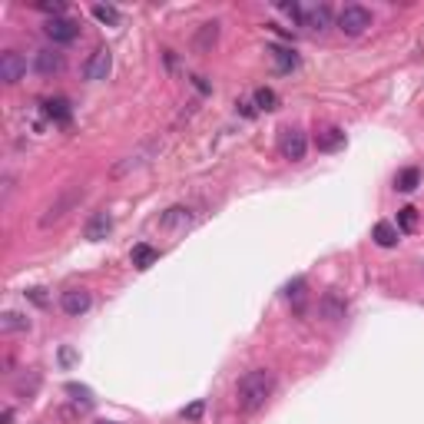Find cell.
<instances>
[{
    "label": "cell",
    "instance_id": "f1b7e54d",
    "mask_svg": "<svg viewBox=\"0 0 424 424\" xmlns=\"http://www.w3.org/2000/svg\"><path fill=\"white\" fill-rule=\"evenodd\" d=\"M239 109H242V116H256V109H252V103H239Z\"/></svg>",
    "mask_w": 424,
    "mask_h": 424
},
{
    "label": "cell",
    "instance_id": "ffe728a7",
    "mask_svg": "<svg viewBox=\"0 0 424 424\" xmlns=\"http://www.w3.org/2000/svg\"><path fill=\"white\" fill-rule=\"evenodd\" d=\"M256 106L258 109H265V113H272V109H279V96H275L269 87H258L256 90Z\"/></svg>",
    "mask_w": 424,
    "mask_h": 424
},
{
    "label": "cell",
    "instance_id": "7c38bea8",
    "mask_svg": "<svg viewBox=\"0 0 424 424\" xmlns=\"http://www.w3.org/2000/svg\"><path fill=\"white\" fill-rule=\"evenodd\" d=\"M63 70V57L57 50H37V73L50 76V73H60Z\"/></svg>",
    "mask_w": 424,
    "mask_h": 424
},
{
    "label": "cell",
    "instance_id": "2e32d148",
    "mask_svg": "<svg viewBox=\"0 0 424 424\" xmlns=\"http://www.w3.org/2000/svg\"><path fill=\"white\" fill-rule=\"evenodd\" d=\"M0 328L3 332H27L30 328V318L20 315V312H7V315L0 318Z\"/></svg>",
    "mask_w": 424,
    "mask_h": 424
},
{
    "label": "cell",
    "instance_id": "ac0fdd59",
    "mask_svg": "<svg viewBox=\"0 0 424 424\" xmlns=\"http://www.w3.org/2000/svg\"><path fill=\"white\" fill-rule=\"evenodd\" d=\"M159 226L163 229H173V226H189V209H182V206H173V209L159 219Z\"/></svg>",
    "mask_w": 424,
    "mask_h": 424
},
{
    "label": "cell",
    "instance_id": "4dcf8cb0",
    "mask_svg": "<svg viewBox=\"0 0 424 424\" xmlns=\"http://www.w3.org/2000/svg\"><path fill=\"white\" fill-rule=\"evenodd\" d=\"M100 424H113V421H100Z\"/></svg>",
    "mask_w": 424,
    "mask_h": 424
},
{
    "label": "cell",
    "instance_id": "3957f363",
    "mask_svg": "<svg viewBox=\"0 0 424 424\" xmlns=\"http://www.w3.org/2000/svg\"><path fill=\"white\" fill-rule=\"evenodd\" d=\"M44 33L53 44H73L76 37H80V24L70 20V17H53V20L44 24Z\"/></svg>",
    "mask_w": 424,
    "mask_h": 424
},
{
    "label": "cell",
    "instance_id": "30bf717a",
    "mask_svg": "<svg viewBox=\"0 0 424 424\" xmlns=\"http://www.w3.org/2000/svg\"><path fill=\"white\" fill-rule=\"evenodd\" d=\"M265 53L272 57V63H275V70H279V73H292V70L299 67V53H295V50H288V46H269Z\"/></svg>",
    "mask_w": 424,
    "mask_h": 424
},
{
    "label": "cell",
    "instance_id": "7402d4cb",
    "mask_svg": "<svg viewBox=\"0 0 424 424\" xmlns=\"http://www.w3.org/2000/svg\"><path fill=\"white\" fill-rule=\"evenodd\" d=\"M73 202H76V193H73V196H67V199H63L60 206H50V209H46V215L40 219V226H50V222H57V219L63 215V209H70Z\"/></svg>",
    "mask_w": 424,
    "mask_h": 424
},
{
    "label": "cell",
    "instance_id": "5b68a950",
    "mask_svg": "<svg viewBox=\"0 0 424 424\" xmlns=\"http://www.w3.org/2000/svg\"><path fill=\"white\" fill-rule=\"evenodd\" d=\"M305 150H308V139H305L302 130H285L282 139H279V152H282L285 159H292V163L305 159Z\"/></svg>",
    "mask_w": 424,
    "mask_h": 424
},
{
    "label": "cell",
    "instance_id": "d4e9b609",
    "mask_svg": "<svg viewBox=\"0 0 424 424\" xmlns=\"http://www.w3.org/2000/svg\"><path fill=\"white\" fill-rule=\"evenodd\" d=\"M215 24H206V27H202V37H199V50H206V46L209 44H215Z\"/></svg>",
    "mask_w": 424,
    "mask_h": 424
},
{
    "label": "cell",
    "instance_id": "603a6c76",
    "mask_svg": "<svg viewBox=\"0 0 424 424\" xmlns=\"http://www.w3.org/2000/svg\"><path fill=\"white\" fill-rule=\"evenodd\" d=\"M37 10L50 14V20H53V17H63V14H67V3H63V0H37Z\"/></svg>",
    "mask_w": 424,
    "mask_h": 424
},
{
    "label": "cell",
    "instance_id": "8fae6325",
    "mask_svg": "<svg viewBox=\"0 0 424 424\" xmlns=\"http://www.w3.org/2000/svg\"><path fill=\"white\" fill-rule=\"evenodd\" d=\"M328 24H332V14H328V7H312V10H305L302 14V27H308V30H328Z\"/></svg>",
    "mask_w": 424,
    "mask_h": 424
},
{
    "label": "cell",
    "instance_id": "7a4b0ae2",
    "mask_svg": "<svg viewBox=\"0 0 424 424\" xmlns=\"http://www.w3.org/2000/svg\"><path fill=\"white\" fill-rule=\"evenodd\" d=\"M368 27H371V10H368V7H362V3L342 7V14H338V30L345 33V37H362Z\"/></svg>",
    "mask_w": 424,
    "mask_h": 424
},
{
    "label": "cell",
    "instance_id": "cb8c5ba5",
    "mask_svg": "<svg viewBox=\"0 0 424 424\" xmlns=\"http://www.w3.org/2000/svg\"><path fill=\"white\" fill-rule=\"evenodd\" d=\"M398 222H401V232H411V229L418 226V212L411 209V206L408 209H401L398 212Z\"/></svg>",
    "mask_w": 424,
    "mask_h": 424
},
{
    "label": "cell",
    "instance_id": "e0dca14e",
    "mask_svg": "<svg viewBox=\"0 0 424 424\" xmlns=\"http://www.w3.org/2000/svg\"><path fill=\"white\" fill-rule=\"evenodd\" d=\"M418 182H421V169H401L398 179H394V186H398L401 193H414Z\"/></svg>",
    "mask_w": 424,
    "mask_h": 424
},
{
    "label": "cell",
    "instance_id": "44dd1931",
    "mask_svg": "<svg viewBox=\"0 0 424 424\" xmlns=\"http://www.w3.org/2000/svg\"><path fill=\"white\" fill-rule=\"evenodd\" d=\"M67 394H73V401H80L83 408H93V394L87 385H76V381H70L67 385Z\"/></svg>",
    "mask_w": 424,
    "mask_h": 424
},
{
    "label": "cell",
    "instance_id": "6da1fadb",
    "mask_svg": "<svg viewBox=\"0 0 424 424\" xmlns=\"http://www.w3.org/2000/svg\"><path fill=\"white\" fill-rule=\"evenodd\" d=\"M272 391H275L272 371H265V368L245 371L242 378H239V385H236V405L245 414H256V411L265 408V401L272 398Z\"/></svg>",
    "mask_w": 424,
    "mask_h": 424
},
{
    "label": "cell",
    "instance_id": "8992f818",
    "mask_svg": "<svg viewBox=\"0 0 424 424\" xmlns=\"http://www.w3.org/2000/svg\"><path fill=\"white\" fill-rule=\"evenodd\" d=\"M90 305H93V299H90V292H87V288H70V292H63L60 295V308L70 318L87 315V312H90Z\"/></svg>",
    "mask_w": 424,
    "mask_h": 424
},
{
    "label": "cell",
    "instance_id": "277c9868",
    "mask_svg": "<svg viewBox=\"0 0 424 424\" xmlns=\"http://www.w3.org/2000/svg\"><path fill=\"white\" fill-rule=\"evenodd\" d=\"M109 67H113V57H109V50L106 46H96L90 53V60L83 63V76L90 80V83H100L109 76Z\"/></svg>",
    "mask_w": 424,
    "mask_h": 424
},
{
    "label": "cell",
    "instance_id": "d6986e66",
    "mask_svg": "<svg viewBox=\"0 0 424 424\" xmlns=\"http://www.w3.org/2000/svg\"><path fill=\"white\" fill-rule=\"evenodd\" d=\"M90 14L96 17L100 24H106V27H116V24H120V10H116V7H109V3H96Z\"/></svg>",
    "mask_w": 424,
    "mask_h": 424
},
{
    "label": "cell",
    "instance_id": "f546056e",
    "mask_svg": "<svg viewBox=\"0 0 424 424\" xmlns=\"http://www.w3.org/2000/svg\"><path fill=\"white\" fill-rule=\"evenodd\" d=\"M10 421H14V408H7V411H3V424H10Z\"/></svg>",
    "mask_w": 424,
    "mask_h": 424
},
{
    "label": "cell",
    "instance_id": "9a60e30c",
    "mask_svg": "<svg viewBox=\"0 0 424 424\" xmlns=\"http://www.w3.org/2000/svg\"><path fill=\"white\" fill-rule=\"evenodd\" d=\"M375 242H378L381 249H394V245H398V229H394L391 222H378V226H375Z\"/></svg>",
    "mask_w": 424,
    "mask_h": 424
},
{
    "label": "cell",
    "instance_id": "83f0119b",
    "mask_svg": "<svg viewBox=\"0 0 424 424\" xmlns=\"http://www.w3.org/2000/svg\"><path fill=\"white\" fill-rule=\"evenodd\" d=\"M73 358H76V355H73L70 348H63V351H60V362H63V364H73Z\"/></svg>",
    "mask_w": 424,
    "mask_h": 424
},
{
    "label": "cell",
    "instance_id": "4316f807",
    "mask_svg": "<svg viewBox=\"0 0 424 424\" xmlns=\"http://www.w3.org/2000/svg\"><path fill=\"white\" fill-rule=\"evenodd\" d=\"M302 288H305V279H295V285H288V288H285V295L299 302V299H302Z\"/></svg>",
    "mask_w": 424,
    "mask_h": 424
},
{
    "label": "cell",
    "instance_id": "9c48e42d",
    "mask_svg": "<svg viewBox=\"0 0 424 424\" xmlns=\"http://www.w3.org/2000/svg\"><path fill=\"white\" fill-rule=\"evenodd\" d=\"M109 232H113V215H109V212H93V219L87 222V229H83V236H87L90 242H103Z\"/></svg>",
    "mask_w": 424,
    "mask_h": 424
},
{
    "label": "cell",
    "instance_id": "484cf974",
    "mask_svg": "<svg viewBox=\"0 0 424 424\" xmlns=\"http://www.w3.org/2000/svg\"><path fill=\"white\" fill-rule=\"evenodd\" d=\"M202 411H206V405H202V401H193L189 408L182 411V418H186V421H199V418H202Z\"/></svg>",
    "mask_w": 424,
    "mask_h": 424
},
{
    "label": "cell",
    "instance_id": "5bb4252c",
    "mask_svg": "<svg viewBox=\"0 0 424 424\" xmlns=\"http://www.w3.org/2000/svg\"><path fill=\"white\" fill-rule=\"evenodd\" d=\"M345 146V133L338 130V126H332V130H325V133H318V150L321 152H335Z\"/></svg>",
    "mask_w": 424,
    "mask_h": 424
},
{
    "label": "cell",
    "instance_id": "ba28073f",
    "mask_svg": "<svg viewBox=\"0 0 424 424\" xmlns=\"http://www.w3.org/2000/svg\"><path fill=\"white\" fill-rule=\"evenodd\" d=\"M40 109L46 113V120L53 123V126H70V120H73V109H70V103H67L63 96L44 100V103H40Z\"/></svg>",
    "mask_w": 424,
    "mask_h": 424
},
{
    "label": "cell",
    "instance_id": "52a82bcc",
    "mask_svg": "<svg viewBox=\"0 0 424 424\" xmlns=\"http://www.w3.org/2000/svg\"><path fill=\"white\" fill-rule=\"evenodd\" d=\"M24 73H27V60L20 53H14V50H7L0 57V80L3 83H17V80H24Z\"/></svg>",
    "mask_w": 424,
    "mask_h": 424
},
{
    "label": "cell",
    "instance_id": "4fadbf2b",
    "mask_svg": "<svg viewBox=\"0 0 424 424\" xmlns=\"http://www.w3.org/2000/svg\"><path fill=\"white\" fill-rule=\"evenodd\" d=\"M130 258H133V265H136L139 272H146V269H150L152 262H156V258H159V252H156V249H152V245H133V252H130Z\"/></svg>",
    "mask_w": 424,
    "mask_h": 424
}]
</instances>
